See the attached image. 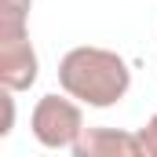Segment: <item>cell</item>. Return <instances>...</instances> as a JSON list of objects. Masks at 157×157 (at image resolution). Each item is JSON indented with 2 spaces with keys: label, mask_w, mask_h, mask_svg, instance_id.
I'll use <instances>...</instances> for the list:
<instances>
[{
  "label": "cell",
  "mask_w": 157,
  "mask_h": 157,
  "mask_svg": "<svg viewBox=\"0 0 157 157\" xmlns=\"http://www.w3.org/2000/svg\"><path fill=\"white\" fill-rule=\"evenodd\" d=\"M4 135H11L15 132V91H4V128H0Z\"/></svg>",
  "instance_id": "obj_7"
},
{
  "label": "cell",
  "mask_w": 157,
  "mask_h": 157,
  "mask_svg": "<svg viewBox=\"0 0 157 157\" xmlns=\"http://www.w3.org/2000/svg\"><path fill=\"white\" fill-rule=\"evenodd\" d=\"M29 11L33 0H0V40L29 37Z\"/></svg>",
  "instance_id": "obj_5"
},
{
  "label": "cell",
  "mask_w": 157,
  "mask_h": 157,
  "mask_svg": "<svg viewBox=\"0 0 157 157\" xmlns=\"http://www.w3.org/2000/svg\"><path fill=\"white\" fill-rule=\"evenodd\" d=\"M59 88L88 110H110L132 91V66L113 48L77 44L59 59Z\"/></svg>",
  "instance_id": "obj_1"
},
{
  "label": "cell",
  "mask_w": 157,
  "mask_h": 157,
  "mask_svg": "<svg viewBox=\"0 0 157 157\" xmlns=\"http://www.w3.org/2000/svg\"><path fill=\"white\" fill-rule=\"evenodd\" d=\"M139 157H146V154H139Z\"/></svg>",
  "instance_id": "obj_8"
},
{
  "label": "cell",
  "mask_w": 157,
  "mask_h": 157,
  "mask_svg": "<svg viewBox=\"0 0 157 157\" xmlns=\"http://www.w3.org/2000/svg\"><path fill=\"white\" fill-rule=\"evenodd\" d=\"M139 135L124 128H106V124H88L70 157H139Z\"/></svg>",
  "instance_id": "obj_4"
},
{
  "label": "cell",
  "mask_w": 157,
  "mask_h": 157,
  "mask_svg": "<svg viewBox=\"0 0 157 157\" xmlns=\"http://www.w3.org/2000/svg\"><path fill=\"white\" fill-rule=\"evenodd\" d=\"M84 106L70 95H59V91H48L40 95L33 113H29V132L44 150H73L77 139L84 135Z\"/></svg>",
  "instance_id": "obj_2"
},
{
  "label": "cell",
  "mask_w": 157,
  "mask_h": 157,
  "mask_svg": "<svg viewBox=\"0 0 157 157\" xmlns=\"http://www.w3.org/2000/svg\"><path fill=\"white\" fill-rule=\"evenodd\" d=\"M135 135H139V146H143V154H146V157H157V113L146 121V124H143Z\"/></svg>",
  "instance_id": "obj_6"
},
{
  "label": "cell",
  "mask_w": 157,
  "mask_h": 157,
  "mask_svg": "<svg viewBox=\"0 0 157 157\" xmlns=\"http://www.w3.org/2000/svg\"><path fill=\"white\" fill-rule=\"evenodd\" d=\"M40 80V55L33 40H0V88L4 91H29Z\"/></svg>",
  "instance_id": "obj_3"
}]
</instances>
